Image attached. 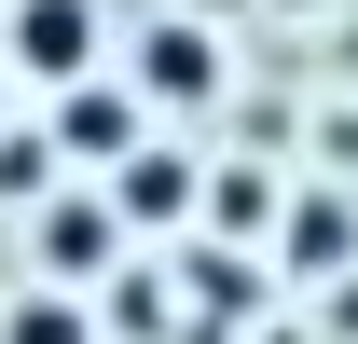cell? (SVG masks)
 Masks as SVG:
<instances>
[{
  "mask_svg": "<svg viewBox=\"0 0 358 344\" xmlns=\"http://www.w3.org/2000/svg\"><path fill=\"white\" fill-rule=\"evenodd\" d=\"M14 69L83 83V69H96V0H14Z\"/></svg>",
  "mask_w": 358,
  "mask_h": 344,
  "instance_id": "1",
  "label": "cell"
},
{
  "mask_svg": "<svg viewBox=\"0 0 358 344\" xmlns=\"http://www.w3.org/2000/svg\"><path fill=\"white\" fill-rule=\"evenodd\" d=\"M55 152L69 166H124L138 152V96L124 83H55Z\"/></svg>",
  "mask_w": 358,
  "mask_h": 344,
  "instance_id": "2",
  "label": "cell"
},
{
  "mask_svg": "<svg viewBox=\"0 0 358 344\" xmlns=\"http://www.w3.org/2000/svg\"><path fill=\"white\" fill-rule=\"evenodd\" d=\"M110 207H124V220H193V166H179V152H152V138H138L124 166H110Z\"/></svg>",
  "mask_w": 358,
  "mask_h": 344,
  "instance_id": "3",
  "label": "cell"
},
{
  "mask_svg": "<svg viewBox=\"0 0 358 344\" xmlns=\"http://www.w3.org/2000/svg\"><path fill=\"white\" fill-rule=\"evenodd\" d=\"M138 83H152V96H193V110H207V96H221V42H207V28H152Z\"/></svg>",
  "mask_w": 358,
  "mask_h": 344,
  "instance_id": "4",
  "label": "cell"
},
{
  "mask_svg": "<svg viewBox=\"0 0 358 344\" xmlns=\"http://www.w3.org/2000/svg\"><path fill=\"white\" fill-rule=\"evenodd\" d=\"M275 248H289V275H345V261H358V220L331 207V193H303V207H289V234H275Z\"/></svg>",
  "mask_w": 358,
  "mask_h": 344,
  "instance_id": "5",
  "label": "cell"
},
{
  "mask_svg": "<svg viewBox=\"0 0 358 344\" xmlns=\"http://www.w3.org/2000/svg\"><path fill=\"white\" fill-rule=\"evenodd\" d=\"M42 261H55V275H110V207H96V193H69V207L42 220Z\"/></svg>",
  "mask_w": 358,
  "mask_h": 344,
  "instance_id": "6",
  "label": "cell"
},
{
  "mask_svg": "<svg viewBox=\"0 0 358 344\" xmlns=\"http://www.w3.org/2000/svg\"><path fill=\"white\" fill-rule=\"evenodd\" d=\"M0 344H96V317H83V303H69V289H28V303H14V331H0Z\"/></svg>",
  "mask_w": 358,
  "mask_h": 344,
  "instance_id": "7",
  "label": "cell"
}]
</instances>
